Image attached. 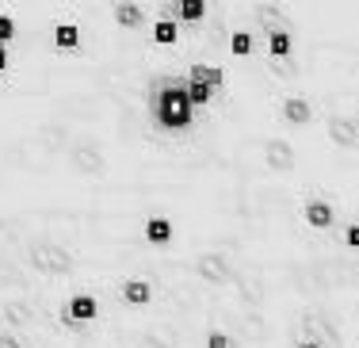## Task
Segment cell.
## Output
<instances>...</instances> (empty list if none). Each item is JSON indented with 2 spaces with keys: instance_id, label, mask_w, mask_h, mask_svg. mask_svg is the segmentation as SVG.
Returning <instances> with one entry per match:
<instances>
[{
  "instance_id": "1",
  "label": "cell",
  "mask_w": 359,
  "mask_h": 348,
  "mask_svg": "<svg viewBox=\"0 0 359 348\" xmlns=\"http://www.w3.org/2000/svg\"><path fill=\"white\" fill-rule=\"evenodd\" d=\"M260 157H264V165H268V173H276V176H290L298 168V161H302L298 146L276 123H271V130L264 134V142H260Z\"/></svg>"
},
{
  "instance_id": "2",
  "label": "cell",
  "mask_w": 359,
  "mask_h": 348,
  "mask_svg": "<svg viewBox=\"0 0 359 348\" xmlns=\"http://www.w3.org/2000/svg\"><path fill=\"white\" fill-rule=\"evenodd\" d=\"M337 203L329 199V192L318 184V192L310 195V199L302 203V222L310 226L313 234H329V230H337Z\"/></svg>"
},
{
  "instance_id": "3",
  "label": "cell",
  "mask_w": 359,
  "mask_h": 348,
  "mask_svg": "<svg viewBox=\"0 0 359 348\" xmlns=\"http://www.w3.org/2000/svg\"><path fill=\"white\" fill-rule=\"evenodd\" d=\"M313 119H318V104H313L306 92H287V96L279 100V123H283V126L306 130Z\"/></svg>"
},
{
  "instance_id": "4",
  "label": "cell",
  "mask_w": 359,
  "mask_h": 348,
  "mask_svg": "<svg viewBox=\"0 0 359 348\" xmlns=\"http://www.w3.org/2000/svg\"><path fill=\"white\" fill-rule=\"evenodd\" d=\"M325 138H329V146L340 149V154H355V149H359L355 119L344 115V112H329V115H325Z\"/></svg>"
},
{
  "instance_id": "5",
  "label": "cell",
  "mask_w": 359,
  "mask_h": 348,
  "mask_svg": "<svg viewBox=\"0 0 359 348\" xmlns=\"http://www.w3.org/2000/svg\"><path fill=\"white\" fill-rule=\"evenodd\" d=\"M142 237H145V245H149V249H172V245H176V222L165 215V210L145 215Z\"/></svg>"
},
{
  "instance_id": "6",
  "label": "cell",
  "mask_w": 359,
  "mask_h": 348,
  "mask_svg": "<svg viewBox=\"0 0 359 348\" xmlns=\"http://www.w3.org/2000/svg\"><path fill=\"white\" fill-rule=\"evenodd\" d=\"M118 299H123V307H130V310H145V307H153V299H157V287H153V279H145V276H126L123 283H118Z\"/></svg>"
},
{
  "instance_id": "7",
  "label": "cell",
  "mask_w": 359,
  "mask_h": 348,
  "mask_svg": "<svg viewBox=\"0 0 359 348\" xmlns=\"http://www.w3.org/2000/svg\"><path fill=\"white\" fill-rule=\"evenodd\" d=\"M264 54H268L271 62H290V58H294V31L271 23L268 39H264Z\"/></svg>"
},
{
  "instance_id": "8",
  "label": "cell",
  "mask_w": 359,
  "mask_h": 348,
  "mask_svg": "<svg viewBox=\"0 0 359 348\" xmlns=\"http://www.w3.org/2000/svg\"><path fill=\"white\" fill-rule=\"evenodd\" d=\"M165 12H168V4H165ZM184 35H187V31L176 23V15H161V20L149 23V39L157 42V46H165V50L180 46V42H184Z\"/></svg>"
},
{
  "instance_id": "9",
  "label": "cell",
  "mask_w": 359,
  "mask_h": 348,
  "mask_svg": "<svg viewBox=\"0 0 359 348\" xmlns=\"http://www.w3.org/2000/svg\"><path fill=\"white\" fill-rule=\"evenodd\" d=\"M184 77L187 81H203V84H210L215 92H222L226 81H229V73H226V65H218V62H187Z\"/></svg>"
},
{
  "instance_id": "10",
  "label": "cell",
  "mask_w": 359,
  "mask_h": 348,
  "mask_svg": "<svg viewBox=\"0 0 359 348\" xmlns=\"http://www.w3.org/2000/svg\"><path fill=\"white\" fill-rule=\"evenodd\" d=\"M111 20H115L118 31H145V4H130V0H118L111 4Z\"/></svg>"
},
{
  "instance_id": "11",
  "label": "cell",
  "mask_w": 359,
  "mask_h": 348,
  "mask_svg": "<svg viewBox=\"0 0 359 348\" xmlns=\"http://www.w3.org/2000/svg\"><path fill=\"white\" fill-rule=\"evenodd\" d=\"M256 50H260V42L252 39V31H229L226 35V54L233 58V62H249Z\"/></svg>"
},
{
  "instance_id": "12",
  "label": "cell",
  "mask_w": 359,
  "mask_h": 348,
  "mask_svg": "<svg viewBox=\"0 0 359 348\" xmlns=\"http://www.w3.org/2000/svg\"><path fill=\"white\" fill-rule=\"evenodd\" d=\"M0 142H4V107H0ZM4 199H23V210H27V230H31V188H27V180H12V184H4L0 188V203ZM4 310V307H0Z\"/></svg>"
},
{
  "instance_id": "13",
  "label": "cell",
  "mask_w": 359,
  "mask_h": 348,
  "mask_svg": "<svg viewBox=\"0 0 359 348\" xmlns=\"http://www.w3.org/2000/svg\"><path fill=\"white\" fill-rule=\"evenodd\" d=\"M184 88H187V100H191L195 112H210V107L218 104V92L210 88V84H203V81H187L184 77Z\"/></svg>"
},
{
  "instance_id": "14",
  "label": "cell",
  "mask_w": 359,
  "mask_h": 348,
  "mask_svg": "<svg viewBox=\"0 0 359 348\" xmlns=\"http://www.w3.org/2000/svg\"><path fill=\"white\" fill-rule=\"evenodd\" d=\"M203 348H237V337L229 333L226 326H218V310H215V326L207 329V337H203Z\"/></svg>"
},
{
  "instance_id": "15",
  "label": "cell",
  "mask_w": 359,
  "mask_h": 348,
  "mask_svg": "<svg viewBox=\"0 0 359 348\" xmlns=\"http://www.w3.org/2000/svg\"><path fill=\"white\" fill-rule=\"evenodd\" d=\"M15 39H20V15L0 12V46H12Z\"/></svg>"
},
{
  "instance_id": "16",
  "label": "cell",
  "mask_w": 359,
  "mask_h": 348,
  "mask_svg": "<svg viewBox=\"0 0 359 348\" xmlns=\"http://www.w3.org/2000/svg\"><path fill=\"white\" fill-rule=\"evenodd\" d=\"M340 241H344V249L359 253V218H348L344 230H340Z\"/></svg>"
},
{
  "instance_id": "17",
  "label": "cell",
  "mask_w": 359,
  "mask_h": 348,
  "mask_svg": "<svg viewBox=\"0 0 359 348\" xmlns=\"http://www.w3.org/2000/svg\"><path fill=\"white\" fill-rule=\"evenodd\" d=\"M0 348H31V344L20 333H12V329H0Z\"/></svg>"
},
{
  "instance_id": "18",
  "label": "cell",
  "mask_w": 359,
  "mask_h": 348,
  "mask_svg": "<svg viewBox=\"0 0 359 348\" xmlns=\"http://www.w3.org/2000/svg\"><path fill=\"white\" fill-rule=\"evenodd\" d=\"M8 69H12V50H8V46H0V77H4Z\"/></svg>"
},
{
  "instance_id": "19",
  "label": "cell",
  "mask_w": 359,
  "mask_h": 348,
  "mask_svg": "<svg viewBox=\"0 0 359 348\" xmlns=\"http://www.w3.org/2000/svg\"><path fill=\"white\" fill-rule=\"evenodd\" d=\"M294 348H325L321 341H313V337H302V341H298Z\"/></svg>"
},
{
  "instance_id": "20",
  "label": "cell",
  "mask_w": 359,
  "mask_h": 348,
  "mask_svg": "<svg viewBox=\"0 0 359 348\" xmlns=\"http://www.w3.org/2000/svg\"><path fill=\"white\" fill-rule=\"evenodd\" d=\"M8 203H20V207H23V199H4L0 207H8ZM23 218H27V210H23Z\"/></svg>"
},
{
  "instance_id": "21",
  "label": "cell",
  "mask_w": 359,
  "mask_h": 348,
  "mask_svg": "<svg viewBox=\"0 0 359 348\" xmlns=\"http://www.w3.org/2000/svg\"><path fill=\"white\" fill-rule=\"evenodd\" d=\"M355 142H359V119H355Z\"/></svg>"
}]
</instances>
